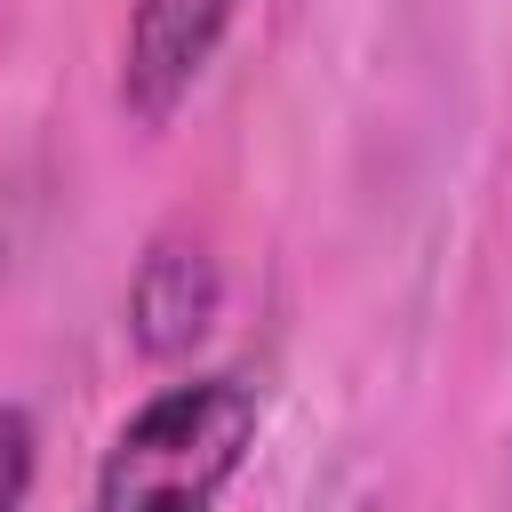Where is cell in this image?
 <instances>
[{
    "label": "cell",
    "instance_id": "obj_3",
    "mask_svg": "<svg viewBox=\"0 0 512 512\" xmlns=\"http://www.w3.org/2000/svg\"><path fill=\"white\" fill-rule=\"evenodd\" d=\"M216 312V272L208 256H184V248H160L136 280V336L144 352H184Z\"/></svg>",
    "mask_w": 512,
    "mask_h": 512
},
{
    "label": "cell",
    "instance_id": "obj_2",
    "mask_svg": "<svg viewBox=\"0 0 512 512\" xmlns=\"http://www.w3.org/2000/svg\"><path fill=\"white\" fill-rule=\"evenodd\" d=\"M232 0H136V32H128V104L144 120H168L176 96L200 80L216 32H224Z\"/></svg>",
    "mask_w": 512,
    "mask_h": 512
},
{
    "label": "cell",
    "instance_id": "obj_1",
    "mask_svg": "<svg viewBox=\"0 0 512 512\" xmlns=\"http://www.w3.org/2000/svg\"><path fill=\"white\" fill-rule=\"evenodd\" d=\"M256 440V392L248 376H192L144 400L104 472H96V512H208L224 480L240 472Z\"/></svg>",
    "mask_w": 512,
    "mask_h": 512
},
{
    "label": "cell",
    "instance_id": "obj_4",
    "mask_svg": "<svg viewBox=\"0 0 512 512\" xmlns=\"http://www.w3.org/2000/svg\"><path fill=\"white\" fill-rule=\"evenodd\" d=\"M24 488H32V416L0 408V512H24Z\"/></svg>",
    "mask_w": 512,
    "mask_h": 512
}]
</instances>
